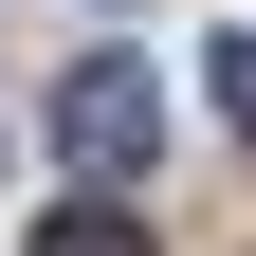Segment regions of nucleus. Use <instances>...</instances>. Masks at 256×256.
<instances>
[{
  "label": "nucleus",
  "mask_w": 256,
  "mask_h": 256,
  "mask_svg": "<svg viewBox=\"0 0 256 256\" xmlns=\"http://www.w3.org/2000/svg\"><path fill=\"white\" fill-rule=\"evenodd\" d=\"M146 146H165V74H146V55H74V74H55V165L128 183Z\"/></svg>",
  "instance_id": "nucleus-1"
},
{
  "label": "nucleus",
  "mask_w": 256,
  "mask_h": 256,
  "mask_svg": "<svg viewBox=\"0 0 256 256\" xmlns=\"http://www.w3.org/2000/svg\"><path fill=\"white\" fill-rule=\"evenodd\" d=\"M37 256H146V220H110V202H55V220H37Z\"/></svg>",
  "instance_id": "nucleus-2"
},
{
  "label": "nucleus",
  "mask_w": 256,
  "mask_h": 256,
  "mask_svg": "<svg viewBox=\"0 0 256 256\" xmlns=\"http://www.w3.org/2000/svg\"><path fill=\"white\" fill-rule=\"evenodd\" d=\"M220 110H238V128H256V37H220Z\"/></svg>",
  "instance_id": "nucleus-3"
}]
</instances>
